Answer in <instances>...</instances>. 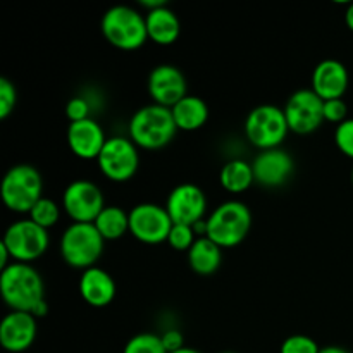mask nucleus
<instances>
[{"label":"nucleus","mask_w":353,"mask_h":353,"mask_svg":"<svg viewBox=\"0 0 353 353\" xmlns=\"http://www.w3.org/2000/svg\"><path fill=\"white\" fill-rule=\"evenodd\" d=\"M0 295L14 312L33 314L45 302L43 279L33 265L12 262L0 272Z\"/></svg>","instance_id":"obj_1"},{"label":"nucleus","mask_w":353,"mask_h":353,"mask_svg":"<svg viewBox=\"0 0 353 353\" xmlns=\"http://www.w3.org/2000/svg\"><path fill=\"white\" fill-rule=\"evenodd\" d=\"M176 131L178 126L171 109L157 103L138 109L128 124V134L131 141L143 150H161L168 147L176 137Z\"/></svg>","instance_id":"obj_2"},{"label":"nucleus","mask_w":353,"mask_h":353,"mask_svg":"<svg viewBox=\"0 0 353 353\" xmlns=\"http://www.w3.org/2000/svg\"><path fill=\"white\" fill-rule=\"evenodd\" d=\"M250 228L252 212L240 200L223 202L207 217V238L221 248L238 247L248 236Z\"/></svg>","instance_id":"obj_3"},{"label":"nucleus","mask_w":353,"mask_h":353,"mask_svg":"<svg viewBox=\"0 0 353 353\" xmlns=\"http://www.w3.org/2000/svg\"><path fill=\"white\" fill-rule=\"evenodd\" d=\"M102 34L112 47L119 50H138L148 40L147 23L137 9L128 6H114L102 16Z\"/></svg>","instance_id":"obj_4"},{"label":"nucleus","mask_w":353,"mask_h":353,"mask_svg":"<svg viewBox=\"0 0 353 353\" xmlns=\"http://www.w3.org/2000/svg\"><path fill=\"white\" fill-rule=\"evenodd\" d=\"M3 205L17 214H30L34 203L43 199V179L30 164H16L6 172L0 185Z\"/></svg>","instance_id":"obj_5"},{"label":"nucleus","mask_w":353,"mask_h":353,"mask_svg":"<svg viewBox=\"0 0 353 353\" xmlns=\"http://www.w3.org/2000/svg\"><path fill=\"white\" fill-rule=\"evenodd\" d=\"M105 240L93 223H72L65 228L61 236L62 261L74 269L95 268L99 259L102 257Z\"/></svg>","instance_id":"obj_6"},{"label":"nucleus","mask_w":353,"mask_h":353,"mask_svg":"<svg viewBox=\"0 0 353 353\" xmlns=\"http://www.w3.org/2000/svg\"><path fill=\"white\" fill-rule=\"evenodd\" d=\"M288 131L285 110L272 103L257 105L250 110L245 121V134L248 141L261 152L281 148Z\"/></svg>","instance_id":"obj_7"},{"label":"nucleus","mask_w":353,"mask_h":353,"mask_svg":"<svg viewBox=\"0 0 353 353\" xmlns=\"http://www.w3.org/2000/svg\"><path fill=\"white\" fill-rule=\"evenodd\" d=\"M2 243L12 255L14 262H30L40 259L50 245L48 230H43L31 219H21L6 230Z\"/></svg>","instance_id":"obj_8"},{"label":"nucleus","mask_w":353,"mask_h":353,"mask_svg":"<svg viewBox=\"0 0 353 353\" xmlns=\"http://www.w3.org/2000/svg\"><path fill=\"white\" fill-rule=\"evenodd\" d=\"M97 164L107 179L114 183H126L138 172L140 152L130 137H110L107 138Z\"/></svg>","instance_id":"obj_9"},{"label":"nucleus","mask_w":353,"mask_h":353,"mask_svg":"<svg viewBox=\"0 0 353 353\" xmlns=\"http://www.w3.org/2000/svg\"><path fill=\"white\" fill-rule=\"evenodd\" d=\"M62 209L72 223H95L105 209L102 190L88 179H76L62 193Z\"/></svg>","instance_id":"obj_10"},{"label":"nucleus","mask_w":353,"mask_h":353,"mask_svg":"<svg viewBox=\"0 0 353 353\" xmlns=\"http://www.w3.org/2000/svg\"><path fill=\"white\" fill-rule=\"evenodd\" d=\"M172 219L165 207L157 203H138L130 210V233L134 240L145 245H159L168 241Z\"/></svg>","instance_id":"obj_11"},{"label":"nucleus","mask_w":353,"mask_h":353,"mask_svg":"<svg viewBox=\"0 0 353 353\" xmlns=\"http://www.w3.org/2000/svg\"><path fill=\"white\" fill-rule=\"evenodd\" d=\"M286 123L296 134H310L324 123V100L310 88L299 90L285 105Z\"/></svg>","instance_id":"obj_12"},{"label":"nucleus","mask_w":353,"mask_h":353,"mask_svg":"<svg viewBox=\"0 0 353 353\" xmlns=\"http://www.w3.org/2000/svg\"><path fill=\"white\" fill-rule=\"evenodd\" d=\"M164 207L172 219V224L195 226L196 223L205 219L207 196L200 186L183 183L169 193Z\"/></svg>","instance_id":"obj_13"},{"label":"nucleus","mask_w":353,"mask_h":353,"mask_svg":"<svg viewBox=\"0 0 353 353\" xmlns=\"http://www.w3.org/2000/svg\"><path fill=\"white\" fill-rule=\"evenodd\" d=\"M147 88L154 103L168 109H172L188 95L185 74L181 69L172 64H161L152 69L148 74Z\"/></svg>","instance_id":"obj_14"},{"label":"nucleus","mask_w":353,"mask_h":353,"mask_svg":"<svg viewBox=\"0 0 353 353\" xmlns=\"http://www.w3.org/2000/svg\"><path fill=\"white\" fill-rule=\"evenodd\" d=\"M255 183L265 188H279L286 185L295 171V161L283 148L264 150L252 162Z\"/></svg>","instance_id":"obj_15"},{"label":"nucleus","mask_w":353,"mask_h":353,"mask_svg":"<svg viewBox=\"0 0 353 353\" xmlns=\"http://www.w3.org/2000/svg\"><path fill=\"white\" fill-rule=\"evenodd\" d=\"M348 85H350V74L343 62L336 61V59H324L314 68L310 90L324 102L343 99Z\"/></svg>","instance_id":"obj_16"},{"label":"nucleus","mask_w":353,"mask_h":353,"mask_svg":"<svg viewBox=\"0 0 353 353\" xmlns=\"http://www.w3.org/2000/svg\"><path fill=\"white\" fill-rule=\"evenodd\" d=\"M37 317L10 310L0 323V345L10 353L26 352L37 340Z\"/></svg>","instance_id":"obj_17"},{"label":"nucleus","mask_w":353,"mask_h":353,"mask_svg":"<svg viewBox=\"0 0 353 353\" xmlns=\"http://www.w3.org/2000/svg\"><path fill=\"white\" fill-rule=\"evenodd\" d=\"M105 131L102 130L95 119L78 121L69 123L68 128V145L72 155L83 161H97L105 147Z\"/></svg>","instance_id":"obj_18"},{"label":"nucleus","mask_w":353,"mask_h":353,"mask_svg":"<svg viewBox=\"0 0 353 353\" xmlns=\"http://www.w3.org/2000/svg\"><path fill=\"white\" fill-rule=\"evenodd\" d=\"M116 281L102 268L95 265V268L86 269L79 278V295L90 307L103 309L110 305L116 299Z\"/></svg>","instance_id":"obj_19"},{"label":"nucleus","mask_w":353,"mask_h":353,"mask_svg":"<svg viewBox=\"0 0 353 353\" xmlns=\"http://www.w3.org/2000/svg\"><path fill=\"white\" fill-rule=\"evenodd\" d=\"M145 23H147L148 40L161 47H169V45L176 43L181 34V23H179L178 14L169 9L168 6L147 12Z\"/></svg>","instance_id":"obj_20"},{"label":"nucleus","mask_w":353,"mask_h":353,"mask_svg":"<svg viewBox=\"0 0 353 353\" xmlns=\"http://www.w3.org/2000/svg\"><path fill=\"white\" fill-rule=\"evenodd\" d=\"M174 123L181 131H196L209 121V105L203 99L195 95H186L181 102L171 109Z\"/></svg>","instance_id":"obj_21"},{"label":"nucleus","mask_w":353,"mask_h":353,"mask_svg":"<svg viewBox=\"0 0 353 353\" xmlns=\"http://www.w3.org/2000/svg\"><path fill=\"white\" fill-rule=\"evenodd\" d=\"M223 262V248L214 243L210 238H196L193 247L188 250V264L199 276H212L217 272Z\"/></svg>","instance_id":"obj_22"},{"label":"nucleus","mask_w":353,"mask_h":353,"mask_svg":"<svg viewBox=\"0 0 353 353\" xmlns=\"http://www.w3.org/2000/svg\"><path fill=\"white\" fill-rule=\"evenodd\" d=\"M219 181L226 192L243 193L255 183L254 168L243 159H233L223 165Z\"/></svg>","instance_id":"obj_23"},{"label":"nucleus","mask_w":353,"mask_h":353,"mask_svg":"<svg viewBox=\"0 0 353 353\" xmlns=\"http://www.w3.org/2000/svg\"><path fill=\"white\" fill-rule=\"evenodd\" d=\"M93 224L105 241L119 240L130 233V212L117 205H105Z\"/></svg>","instance_id":"obj_24"},{"label":"nucleus","mask_w":353,"mask_h":353,"mask_svg":"<svg viewBox=\"0 0 353 353\" xmlns=\"http://www.w3.org/2000/svg\"><path fill=\"white\" fill-rule=\"evenodd\" d=\"M28 216L38 226H41L43 230H48V228L55 226L59 223V219H61V207L52 199L43 196V199H40L34 203V207L31 209V212Z\"/></svg>","instance_id":"obj_25"},{"label":"nucleus","mask_w":353,"mask_h":353,"mask_svg":"<svg viewBox=\"0 0 353 353\" xmlns=\"http://www.w3.org/2000/svg\"><path fill=\"white\" fill-rule=\"evenodd\" d=\"M123 353H168L162 345L161 334L140 333L134 334L126 345Z\"/></svg>","instance_id":"obj_26"},{"label":"nucleus","mask_w":353,"mask_h":353,"mask_svg":"<svg viewBox=\"0 0 353 353\" xmlns=\"http://www.w3.org/2000/svg\"><path fill=\"white\" fill-rule=\"evenodd\" d=\"M196 241V234L193 231V226L188 224H172L171 233H169L168 243L169 247L174 248L176 252H186L188 254L190 248Z\"/></svg>","instance_id":"obj_27"},{"label":"nucleus","mask_w":353,"mask_h":353,"mask_svg":"<svg viewBox=\"0 0 353 353\" xmlns=\"http://www.w3.org/2000/svg\"><path fill=\"white\" fill-rule=\"evenodd\" d=\"M321 347L314 338L305 336V334H293L286 338L281 345L279 353H319Z\"/></svg>","instance_id":"obj_28"},{"label":"nucleus","mask_w":353,"mask_h":353,"mask_svg":"<svg viewBox=\"0 0 353 353\" xmlns=\"http://www.w3.org/2000/svg\"><path fill=\"white\" fill-rule=\"evenodd\" d=\"M17 102V90L7 78H0V119H7L14 112Z\"/></svg>","instance_id":"obj_29"},{"label":"nucleus","mask_w":353,"mask_h":353,"mask_svg":"<svg viewBox=\"0 0 353 353\" xmlns=\"http://www.w3.org/2000/svg\"><path fill=\"white\" fill-rule=\"evenodd\" d=\"M334 143L338 150L348 159H353V119L343 121L334 130Z\"/></svg>","instance_id":"obj_30"},{"label":"nucleus","mask_w":353,"mask_h":353,"mask_svg":"<svg viewBox=\"0 0 353 353\" xmlns=\"http://www.w3.org/2000/svg\"><path fill=\"white\" fill-rule=\"evenodd\" d=\"M90 114H92V105L86 97H72L65 105V116L71 123L90 119Z\"/></svg>","instance_id":"obj_31"},{"label":"nucleus","mask_w":353,"mask_h":353,"mask_svg":"<svg viewBox=\"0 0 353 353\" xmlns=\"http://www.w3.org/2000/svg\"><path fill=\"white\" fill-rule=\"evenodd\" d=\"M348 114V105L343 99L336 100H327L324 102V121L333 124H341L343 121H347Z\"/></svg>","instance_id":"obj_32"},{"label":"nucleus","mask_w":353,"mask_h":353,"mask_svg":"<svg viewBox=\"0 0 353 353\" xmlns=\"http://www.w3.org/2000/svg\"><path fill=\"white\" fill-rule=\"evenodd\" d=\"M161 340L162 345H164L165 352L172 353V352H178L181 348H185V338H183L181 331L178 330H168L161 334Z\"/></svg>","instance_id":"obj_33"},{"label":"nucleus","mask_w":353,"mask_h":353,"mask_svg":"<svg viewBox=\"0 0 353 353\" xmlns=\"http://www.w3.org/2000/svg\"><path fill=\"white\" fill-rule=\"evenodd\" d=\"M10 259H12V255H10V252L7 250L6 245L0 241V269H6L7 265L12 264V262H9Z\"/></svg>","instance_id":"obj_34"},{"label":"nucleus","mask_w":353,"mask_h":353,"mask_svg":"<svg viewBox=\"0 0 353 353\" xmlns=\"http://www.w3.org/2000/svg\"><path fill=\"white\" fill-rule=\"evenodd\" d=\"M140 6L145 7V9H147V12H150V10L159 9V7L168 6V3H165L164 0H141Z\"/></svg>","instance_id":"obj_35"},{"label":"nucleus","mask_w":353,"mask_h":353,"mask_svg":"<svg viewBox=\"0 0 353 353\" xmlns=\"http://www.w3.org/2000/svg\"><path fill=\"white\" fill-rule=\"evenodd\" d=\"M47 314H48V303H47V300H45V302H41L40 305H38L37 309L33 310V316L37 317V319H43V317H47Z\"/></svg>","instance_id":"obj_36"},{"label":"nucleus","mask_w":353,"mask_h":353,"mask_svg":"<svg viewBox=\"0 0 353 353\" xmlns=\"http://www.w3.org/2000/svg\"><path fill=\"white\" fill-rule=\"evenodd\" d=\"M345 24H347L348 30L353 33V3L347 7V10H345Z\"/></svg>","instance_id":"obj_37"},{"label":"nucleus","mask_w":353,"mask_h":353,"mask_svg":"<svg viewBox=\"0 0 353 353\" xmlns=\"http://www.w3.org/2000/svg\"><path fill=\"white\" fill-rule=\"evenodd\" d=\"M319 353H350V352L345 350L343 347H338V345H330V347L321 348Z\"/></svg>","instance_id":"obj_38"},{"label":"nucleus","mask_w":353,"mask_h":353,"mask_svg":"<svg viewBox=\"0 0 353 353\" xmlns=\"http://www.w3.org/2000/svg\"><path fill=\"white\" fill-rule=\"evenodd\" d=\"M172 353H200V352H199V350H195V348H188V347H185V348H181V350L172 352Z\"/></svg>","instance_id":"obj_39"},{"label":"nucleus","mask_w":353,"mask_h":353,"mask_svg":"<svg viewBox=\"0 0 353 353\" xmlns=\"http://www.w3.org/2000/svg\"><path fill=\"white\" fill-rule=\"evenodd\" d=\"M352 185H353V169H352Z\"/></svg>","instance_id":"obj_40"},{"label":"nucleus","mask_w":353,"mask_h":353,"mask_svg":"<svg viewBox=\"0 0 353 353\" xmlns=\"http://www.w3.org/2000/svg\"><path fill=\"white\" fill-rule=\"evenodd\" d=\"M223 353H234V352H223Z\"/></svg>","instance_id":"obj_41"}]
</instances>
